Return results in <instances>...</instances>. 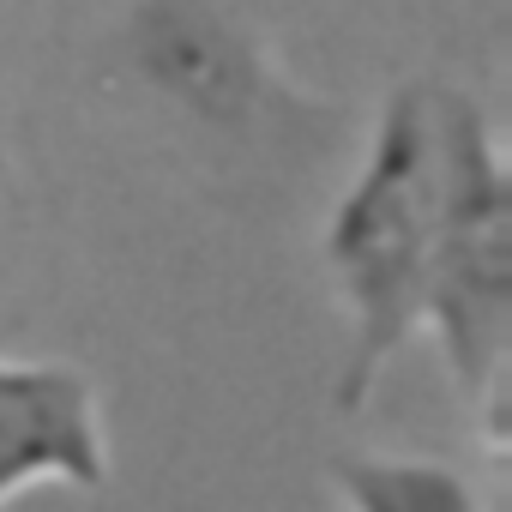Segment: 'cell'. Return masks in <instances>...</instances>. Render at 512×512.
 <instances>
[{"label": "cell", "instance_id": "cell-3", "mask_svg": "<svg viewBox=\"0 0 512 512\" xmlns=\"http://www.w3.org/2000/svg\"><path fill=\"white\" fill-rule=\"evenodd\" d=\"M332 482L350 512H482L476 488L434 458H344Z\"/></svg>", "mask_w": 512, "mask_h": 512}, {"label": "cell", "instance_id": "cell-2", "mask_svg": "<svg viewBox=\"0 0 512 512\" xmlns=\"http://www.w3.org/2000/svg\"><path fill=\"white\" fill-rule=\"evenodd\" d=\"M109 452L97 392L79 368H13L0 362V506L37 482L103 488Z\"/></svg>", "mask_w": 512, "mask_h": 512}, {"label": "cell", "instance_id": "cell-1", "mask_svg": "<svg viewBox=\"0 0 512 512\" xmlns=\"http://www.w3.org/2000/svg\"><path fill=\"white\" fill-rule=\"evenodd\" d=\"M326 260L356 320L344 404L380 362L434 332L470 404H500L512 338V175L464 91L404 85L374 127L368 163L332 211Z\"/></svg>", "mask_w": 512, "mask_h": 512}]
</instances>
